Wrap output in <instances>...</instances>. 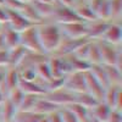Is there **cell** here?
Returning <instances> with one entry per match:
<instances>
[{
  "instance_id": "obj_1",
  "label": "cell",
  "mask_w": 122,
  "mask_h": 122,
  "mask_svg": "<svg viewBox=\"0 0 122 122\" xmlns=\"http://www.w3.org/2000/svg\"><path fill=\"white\" fill-rule=\"evenodd\" d=\"M37 32L43 53L48 56L53 55L62 39V34H61L59 26L49 21L43 22L37 26Z\"/></svg>"
},
{
  "instance_id": "obj_2",
  "label": "cell",
  "mask_w": 122,
  "mask_h": 122,
  "mask_svg": "<svg viewBox=\"0 0 122 122\" xmlns=\"http://www.w3.org/2000/svg\"><path fill=\"white\" fill-rule=\"evenodd\" d=\"M99 50H100V60L101 65L105 66H116L118 70L122 71L121 66V59H122V53L121 48L111 45L109 43H105L103 40H97Z\"/></svg>"
},
{
  "instance_id": "obj_3",
  "label": "cell",
  "mask_w": 122,
  "mask_h": 122,
  "mask_svg": "<svg viewBox=\"0 0 122 122\" xmlns=\"http://www.w3.org/2000/svg\"><path fill=\"white\" fill-rule=\"evenodd\" d=\"M20 45L26 51H28L30 54L45 55L42 50V46H40L38 32H37V26H33V27H30L20 33Z\"/></svg>"
},
{
  "instance_id": "obj_4",
  "label": "cell",
  "mask_w": 122,
  "mask_h": 122,
  "mask_svg": "<svg viewBox=\"0 0 122 122\" xmlns=\"http://www.w3.org/2000/svg\"><path fill=\"white\" fill-rule=\"evenodd\" d=\"M62 87L75 95L81 94V93H87L84 72H71V73H68L64 78Z\"/></svg>"
},
{
  "instance_id": "obj_5",
  "label": "cell",
  "mask_w": 122,
  "mask_h": 122,
  "mask_svg": "<svg viewBox=\"0 0 122 122\" xmlns=\"http://www.w3.org/2000/svg\"><path fill=\"white\" fill-rule=\"evenodd\" d=\"M59 26V25H57ZM62 37L71 39H88L87 23L83 21H76L71 23H65L59 26Z\"/></svg>"
},
{
  "instance_id": "obj_6",
  "label": "cell",
  "mask_w": 122,
  "mask_h": 122,
  "mask_svg": "<svg viewBox=\"0 0 122 122\" xmlns=\"http://www.w3.org/2000/svg\"><path fill=\"white\" fill-rule=\"evenodd\" d=\"M44 97L59 107L67 106V105L72 104L75 101V94H72L71 92L65 89L62 86L56 88V89L46 92V93L44 94Z\"/></svg>"
},
{
  "instance_id": "obj_7",
  "label": "cell",
  "mask_w": 122,
  "mask_h": 122,
  "mask_svg": "<svg viewBox=\"0 0 122 122\" xmlns=\"http://www.w3.org/2000/svg\"><path fill=\"white\" fill-rule=\"evenodd\" d=\"M76 21H81L77 17V15L75 14L72 7H65V6H60V5H55L54 12L50 17L49 22H53L56 25H65V23H71V22H76Z\"/></svg>"
},
{
  "instance_id": "obj_8",
  "label": "cell",
  "mask_w": 122,
  "mask_h": 122,
  "mask_svg": "<svg viewBox=\"0 0 122 122\" xmlns=\"http://www.w3.org/2000/svg\"><path fill=\"white\" fill-rule=\"evenodd\" d=\"M11 29L16 30V32H23V30L33 27V26H37V25H33L32 22H29L28 20L18 11H12V10H7V25Z\"/></svg>"
},
{
  "instance_id": "obj_9",
  "label": "cell",
  "mask_w": 122,
  "mask_h": 122,
  "mask_svg": "<svg viewBox=\"0 0 122 122\" xmlns=\"http://www.w3.org/2000/svg\"><path fill=\"white\" fill-rule=\"evenodd\" d=\"M103 103H105L111 110L122 109V89L117 86H109L104 90Z\"/></svg>"
},
{
  "instance_id": "obj_10",
  "label": "cell",
  "mask_w": 122,
  "mask_h": 122,
  "mask_svg": "<svg viewBox=\"0 0 122 122\" xmlns=\"http://www.w3.org/2000/svg\"><path fill=\"white\" fill-rule=\"evenodd\" d=\"M100 40H103V42H105V43H109L111 45H115V46H121V40H122L121 23L110 21Z\"/></svg>"
},
{
  "instance_id": "obj_11",
  "label": "cell",
  "mask_w": 122,
  "mask_h": 122,
  "mask_svg": "<svg viewBox=\"0 0 122 122\" xmlns=\"http://www.w3.org/2000/svg\"><path fill=\"white\" fill-rule=\"evenodd\" d=\"M84 79H86V88L87 93L90 94L97 101H103L104 97V88L98 81L94 78V76L90 73V71H86L84 72Z\"/></svg>"
},
{
  "instance_id": "obj_12",
  "label": "cell",
  "mask_w": 122,
  "mask_h": 122,
  "mask_svg": "<svg viewBox=\"0 0 122 122\" xmlns=\"http://www.w3.org/2000/svg\"><path fill=\"white\" fill-rule=\"evenodd\" d=\"M110 21L107 20H99L95 18L94 21L87 22V32H88V39L89 40H100L103 37L105 29L107 27Z\"/></svg>"
},
{
  "instance_id": "obj_13",
  "label": "cell",
  "mask_w": 122,
  "mask_h": 122,
  "mask_svg": "<svg viewBox=\"0 0 122 122\" xmlns=\"http://www.w3.org/2000/svg\"><path fill=\"white\" fill-rule=\"evenodd\" d=\"M72 9H73L75 14L77 15V17L81 20V21H83L86 23L90 22V21H94V20L97 18L94 16L93 11H92L88 1H86V0H77Z\"/></svg>"
},
{
  "instance_id": "obj_14",
  "label": "cell",
  "mask_w": 122,
  "mask_h": 122,
  "mask_svg": "<svg viewBox=\"0 0 122 122\" xmlns=\"http://www.w3.org/2000/svg\"><path fill=\"white\" fill-rule=\"evenodd\" d=\"M59 109H60L59 106L53 104L51 101L48 100L44 95H40V97H38L32 111L34 114H38L40 116H48L51 112H54V111H57Z\"/></svg>"
},
{
  "instance_id": "obj_15",
  "label": "cell",
  "mask_w": 122,
  "mask_h": 122,
  "mask_svg": "<svg viewBox=\"0 0 122 122\" xmlns=\"http://www.w3.org/2000/svg\"><path fill=\"white\" fill-rule=\"evenodd\" d=\"M88 4L97 18L109 21V0H88Z\"/></svg>"
},
{
  "instance_id": "obj_16",
  "label": "cell",
  "mask_w": 122,
  "mask_h": 122,
  "mask_svg": "<svg viewBox=\"0 0 122 122\" xmlns=\"http://www.w3.org/2000/svg\"><path fill=\"white\" fill-rule=\"evenodd\" d=\"M111 112V109L103 101L97 103L94 107L89 110V115L92 121H99V122H106L109 118V115Z\"/></svg>"
},
{
  "instance_id": "obj_17",
  "label": "cell",
  "mask_w": 122,
  "mask_h": 122,
  "mask_svg": "<svg viewBox=\"0 0 122 122\" xmlns=\"http://www.w3.org/2000/svg\"><path fill=\"white\" fill-rule=\"evenodd\" d=\"M20 82V76H18V71L16 67H6V73H5V81L1 90L5 94H7L9 90H11L16 87H18Z\"/></svg>"
},
{
  "instance_id": "obj_18",
  "label": "cell",
  "mask_w": 122,
  "mask_h": 122,
  "mask_svg": "<svg viewBox=\"0 0 122 122\" xmlns=\"http://www.w3.org/2000/svg\"><path fill=\"white\" fill-rule=\"evenodd\" d=\"M1 33H3V38H4L5 48L7 50L20 46V32H16V30L11 29L9 26L5 25Z\"/></svg>"
},
{
  "instance_id": "obj_19",
  "label": "cell",
  "mask_w": 122,
  "mask_h": 122,
  "mask_svg": "<svg viewBox=\"0 0 122 122\" xmlns=\"http://www.w3.org/2000/svg\"><path fill=\"white\" fill-rule=\"evenodd\" d=\"M18 88L21 89L25 94H32V95H44L46 90L42 84H39L37 81L34 82H28V81H22L20 79L18 82Z\"/></svg>"
},
{
  "instance_id": "obj_20",
  "label": "cell",
  "mask_w": 122,
  "mask_h": 122,
  "mask_svg": "<svg viewBox=\"0 0 122 122\" xmlns=\"http://www.w3.org/2000/svg\"><path fill=\"white\" fill-rule=\"evenodd\" d=\"M16 112H17V109L6 98L4 103L0 105V122H12Z\"/></svg>"
},
{
  "instance_id": "obj_21",
  "label": "cell",
  "mask_w": 122,
  "mask_h": 122,
  "mask_svg": "<svg viewBox=\"0 0 122 122\" xmlns=\"http://www.w3.org/2000/svg\"><path fill=\"white\" fill-rule=\"evenodd\" d=\"M27 54H28V51H26L21 45L16 46L14 49H10L9 50V67H16L17 68Z\"/></svg>"
},
{
  "instance_id": "obj_22",
  "label": "cell",
  "mask_w": 122,
  "mask_h": 122,
  "mask_svg": "<svg viewBox=\"0 0 122 122\" xmlns=\"http://www.w3.org/2000/svg\"><path fill=\"white\" fill-rule=\"evenodd\" d=\"M104 66L105 73L109 81V86H117L121 87V81H122V71L118 70L116 66Z\"/></svg>"
},
{
  "instance_id": "obj_23",
  "label": "cell",
  "mask_w": 122,
  "mask_h": 122,
  "mask_svg": "<svg viewBox=\"0 0 122 122\" xmlns=\"http://www.w3.org/2000/svg\"><path fill=\"white\" fill-rule=\"evenodd\" d=\"M122 16V0H109V21L120 22Z\"/></svg>"
},
{
  "instance_id": "obj_24",
  "label": "cell",
  "mask_w": 122,
  "mask_h": 122,
  "mask_svg": "<svg viewBox=\"0 0 122 122\" xmlns=\"http://www.w3.org/2000/svg\"><path fill=\"white\" fill-rule=\"evenodd\" d=\"M66 107H68L71 111H72V114L77 117V120L79 122H92V118H90V115H89V110L83 107L82 105L72 103V104L67 105Z\"/></svg>"
},
{
  "instance_id": "obj_25",
  "label": "cell",
  "mask_w": 122,
  "mask_h": 122,
  "mask_svg": "<svg viewBox=\"0 0 122 122\" xmlns=\"http://www.w3.org/2000/svg\"><path fill=\"white\" fill-rule=\"evenodd\" d=\"M87 62L89 66L93 65H101V60H100V50L97 40H90L89 43V50H88V57H87Z\"/></svg>"
},
{
  "instance_id": "obj_26",
  "label": "cell",
  "mask_w": 122,
  "mask_h": 122,
  "mask_svg": "<svg viewBox=\"0 0 122 122\" xmlns=\"http://www.w3.org/2000/svg\"><path fill=\"white\" fill-rule=\"evenodd\" d=\"M89 71H90V73L94 76V78L103 86L104 89L109 87V81H107V77H106V73H105V70H104L103 65H93V66L89 67Z\"/></svg>"
},
{
  "instance_id": "obj_27",
  "label": "cell",
  "mask_w": 122,
  "mask_h": 122,
  "mask_svg": "<svg viewBox=\"0 0 122 122\" xmlns=\"http://www.w3.org/2000/svg\"><path fill=\"white\" fill-rule=\"evenodd\" d=\"M73 103L79 104V105H82L83 107L90 110L92 107H94L97 105V103H99V101H97L93 97H92L90 94H88V93H81V94H76L75 95V101Z\"/></svg>"
},
{
  "instance_id": "obj_28",
  "label": "cell",
  "mask_w": 122,
  "mask_h": 122,
  "mask_svg": "<svg viewBox=\"0 0 122 122\" xmlns=\"http://www.w3.org/2000/svg\"><path fill=\"white\" fill-rule=\"evenodd\" d=\"M40 115L34 114L33 111H17L12 122H38Z\"/></svg>"
},
{
  "instance_id": "obj_29",
  "label": "cell",
  "mask_w": 122,
  "mask_h": 122,
  "mask_svg": "<svg viewBox=\"0 0 122 122\" xmlns=\"http://www.w3.org/2000/svg\"><path fill=\"white\" fill-rule=\"evenodd\" d=\"M6 98L10 100V103H12V104L15 105V107H16L17 111H18V107H20V105H21L22 100H23V98H25V93H23V92L18 87H16V88H14V89H11V90L7 92Z\"/></svg>"
},
{
  "instance_id": "obj_30",
  "label": "cell",
  "mask_w": 122,
  "mask_h": 122,
  "mask_svg": "<svg viewBox=\"0 0 122 122\" xmlns=\"http://www.w3.org/2000/svg\"><path fill=\"white\" fill-rule=\"evenodd\" d=\"M40 95H32V94H25V98L22 100L21 105L18 107V111H32L36 101Z\"/></svg>"
},
{
  "instance_id": "obj_31",
  "label": "cell",
  "mask_w": 122,
  "mask_h": 122,
  "mask_svg": "<svg viewBox=\"0 0 122 122\" xmlns=\"http://www.w3.org/2000/svg\"><path fill=\"white\" fill-rule=\"evenodd\" d=\"M60 115H61V118H62V122H79L77 120V117L72 114L68 107L64 106V107H60Z\"/></svg>"
},
{
  "instance_id": "obj_32",
  "label": "cell",
  "mask_w": 122,
  "mask_h": 122,
  "mask_svg": "<svg viewBox=\"0 0 122 122\" xmlns=\"http://www.w3.org/2000/svg\"><path fill=\"white\" fill-rule=\"evenodd\" d=\"M106 122H122V112L121 110H116V109H112L111 112L109 115V118Z\"/></svg>"
},
{
  "instance_id": "obj_33",
  "label": "cell",
  "mask_w": 122,
  "mask_h": 122,
  "mask_svg": "<svg viewBox=\"0 0 122 122\" xmlns=\"http://www.w3.org/2000/svg\"><path fill=\"white\" fill-rule=\"evenodd\" d=\"M0 67H9V50H0Z\"/></svg>"
},
{
  "instance_id": "obj_34",
  "label": "cell",
  "mask_w": 122,
  "mask_h": 122,
  "mask_svg": "<svg viewBox=\"0 0 122 122\" xmlns=\"http://www.w3.org/2000/svg\"><path fill=\"white\" fill-rule=\"evenodd\" d=\"M0 25H7V9L0 5Z\"/></svg>"
},
{
  "instance_id": "obj_35",
  "label": "cell",
  "mask_w": 122,
  "mask_h": 122,
  "mask_svg": "<svg viewBox=\"0 0 122 122\" xmlns=\"http://www.w3.org/2000/svg\"><path fill=\"white\" fill-rule=\"evenodd\" d=\"M60 110V109H59ZM54 111L50 115H48V118L50 122H62V118H61V115H60V111Z\"/></svg>"
},
{
  "instance_id": "obj_36",
  "label": "cell",
  "mask_w": 122,
  "mask_h": 122,
  "mask_svg": "<svg viewBox=\"0 0 122 122\" xmlns=\"http://www.w3.org/2000/svg\"><path fill=\"white\" fill-rule=\"evenodd\" d=\"M77 0H55V4L60 6H65V7H73Z\"/></svg>"
},
{
  "instance_id": "obj_37",
  "label": "cell",
  "mask_w": 122,
  "mask_h": 122,
  "mask_svg": "<svg viewBox=\"0 0 122 122\" xmlns=\"http://www.w3.org/2000/svg\"><path fill=\"white\" fill-rule=\"evenodd\" d=\"M5 73H6V67H0V88H3L4 81H5Z\"/></svg>"
},
{
  "instance_id": "obj_38",
  "label": "cell",
  "mask_w": 122,
  "mask_h": 122,
  "mask_svg": "<svg viewBox=\"0 0 122 122\" xmlns=\"http://www.w3.org/2000/svg\"><path fill=\"white\" fill-rule=\"evenodd\" d=\"M5 99H6V94L1 90V88H0V105L4 103V100H5Z\"/></svg>"
},
{
  "instance_id": "obj_39",
  "label": "cell",
  "mask_w": 122,
  "mask_h": 122,
  "mask_svg": "<svg viewBox=\"0 0 122 122\" xmlns=\"http://www.w3.org/2000/svg\"><path fill=\"white\" fill-rule=\"evenodd\" d=\"M6 49L5 48V43H4V38H3V33H0V50Z\"/></svg>"
},
{
  "instance_id": "obj_40",
  "label": "cell",
  "mask_w": 122,
  "mask_h": 122,
  "mask_svg": "<svg viewBox=\"0 0 122 122\" xmlns=\"http://www.w3.org/2000/svg\"><path fill=\"white\" fill-rule=\"evenodd\" d=\"M38 122H50L48 116H40V118L38 120Z\"/></svg>"
},
{
  "instance_id": "obj_41",
  "label": "cell",
  "mask_w": 122,
  "mask_h": 122,
  "mask_svg": "<svg viewBox=\"0 0 122 122\" xmlns=\"http://www.w3.org/2000/svg\"><path fill=\"white\" fill-rule=\"evenodd\" d=\"M17 1L22 3V4H27V3H32V1H34V0H17Z\"/></svg>"
},
{
  "instance_id": "obj_42",
  "label": "cell",
  "mask_w": 122,
  "mask_h": 122,
  "mask_svg": "<svg viewBox=\"0 0 122 122\" xmlns=\"http://www.w3.org/2000/svg\"><path fill=\"white\" fill-rule=\"evenodd\" d=\"M3 28H4V26H3V25H0V33H1V30H3Z\"/></svg>"
},
{
  "instance_id": "obj_43",
  "label": "cell",
  "mask_w": 122,
  "mask_h": 122,
  "mask_svg": "<svg viewBox=\"0 0 122 122\" xmlns=\"http://www.w3.org/2000/svg\"><path fill=\"white\" fill-rule=\"evenodd\" d=\"M4 4V0H0V5H3Z\"/></svg>"
}]
</instances>
